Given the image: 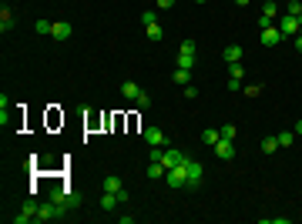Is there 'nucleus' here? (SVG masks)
Segmentation results:
<instances>
[{
	"label": "nucleus",
	"mask_w": 302,
	"mask_h": 224,
	"mask_svg": "<svg viewBox=\"0 0 302 224\" xmlns=\"http://www.w3.org/2000/svg\"><path fill=\"white\" fill-rule=\"evenodd\" d=\"M51 201H57L64 211H74V207H81V198H77L71 187H54V191H51Z\"/></svg>",
	"instance_id": "nucleus-1"
},
{
	"label": "nucleus",
	"mask_w": 302,
	"mask_h": 224,
	"mask_svg": "<svg viewBox=\"0 0 302 224\" xmlns=\"http://www.w3.org/2000/svg\"><path fill=\"white\" fill-rule=\"evenodd\" d=\"M57 218H64V207L57 201H47V204L37 207V221H57Z\"/></svg>",
	"instance_id": "nucleus-2"
},
{
	"label": "nucleus",
	"mask_w": 302,
	"mask_h": 224,
	"mask_svg": "<svg viewBox=\"0 0 302 224\" xmlns=\"http://www.w3.org/2000/svg\"><path fill=\"white\" fill-rule=\"evenodd\" d=\"M265 47H275V44H282V30H279V24H272V27H262V37H259Z\"/></svg>",
	"instance_id": "nucleus-7"
},
{
	"label": "nucleus",
	"mask_w": 302,
	"mask_h": 224,
	"mask_svg": "<svg viewBox=\"0 0 302 224\" xmlns=\"http://www.w3.org/2000/svg\"><path fill=\"white\" fill-rule=\"evenodd\" d=\"M262 17L275 20V0H265V7H262Z\"/></svg>",
	"instance_id": "nucleus-26"
},
{
	"label": "nucleus",
	"mask_w": 302,
	"mask_h": 224,
	"mask_svg": "<svg viewBox=\"0 0 302 224\" xmlns=\"http://www.w3.org/2000/svg\"><path fill=\"white\" fill-rule=\"evenodd\" d=\"M181 161H185V154H181L178 148H171V144H168V148H165V154H161V164H165V171H168V168H178Z\"/></svg>",
	"instance_id": "nucleus-8"
},
{
	"label": "nucleus",
	"mask_w": 302,
	"mask_h": 224,
	"mask_svg": "<svg viewBox=\"0 0 302 224\" xmlns=\"http://www.w3.org/2000/svg\"><path fill=\"white\" fill-rule=\"evenodd\" d=\"M242 54H245V50H242L239 44H228L225 50H222V60H225V64H239V60H242Z\"/></svg>",
	"instance_id": "nucleus-11"
},
{
	"label": "nucleus",
	"mask_w": 302,
	"mask_h": 224,
	"mask_svg": "<svg viewBox=\"0 0 302 224\" xmlns=\"http://www.w3.org/2000/svg\"><path fill=\"white\" fill-rule=\"evenodd\" d=\"M228 77H232V80H228V87H232V91H239V87H242V77H245L242 60H239V64H228Z\"/></svg>",
	"instance_id": "nucleus-9"
},
{
	"label": "nucleus",
	"mask_w": 302,
	"mask_h": 224,
	"mask_svg": "<svg viewBox=\"0 0 302 224\" xmlns=\"http://www.w3.org/2000/svg\"><path fill=\"white\" fill-rule=\"evenodd\" d=\"M185 97H191V100H195V97H198V87H191V84H185Z\"/></svg>",
	"instance_id": "nucleus-34"
},
{
	"label": "nucleus",
	"mask_w": 302,
	"mask_h": 224,
	"mask_svg": "<svg viewBox=\"0 0 302 224\" xmlns=\"http://www.w3.org/2000/svg\"><path fill=\"white\" fill-rule=\"evenodd\" d=\"M114 204H121L118 194H114V191H104V198H101V211H114Z\"/></svg>",
	"instance_id": "nucleus-15"
},
{
	"label": "nucleus",
	"mask_w": 302,
	"mask_h": 224,
	"mask_svg": "<svg viewBox=\"0 0 302 224\" xmlns=\"http://www.w3.org/2000/svg\"><path fill=\"white\" fill-rule=\"evenodd\" d=\"M145 30H148V40H161V37H165V30H161L158 20H154V24H145Z\"/></svg>",
	"instance_id": "nucleus-16"
},
{
	"label": "nucleus",
	"mask_w": 302,
	"mask_h": 224,
	"mask_svg": "<svg viewBox=\"0 0 302 224\" xmlns=\"http://www.w3.org/2000/svg\"><path fill=\"white\" fill-rule=\"evenodd\" d=\"M171 80H175V84H181V87H185V84H188V80H191V71H181V67H178V71H175V74H171Z\"/></svg>",
	"instance_id": "nucleus-20"
},
{
	"label": "nucleus",
	"mask_w": 302,
	"mask_h": 224,
	"mask_svg": "<svg viewBox=\"0 0 302 224\" xmlns=\"http://www.w3.org/2000/svg\"><path fill=\"white\" fill-rule=\"evenodd\" d=\"M178 67L181 71H195V54H178Z\"/></svg>",
	"instance_id": "nucleus-19"
},
{
	"label": "nucleus",
	"mask_w": 302,
	"mask_h": 224,
	"mask_svg": "<svg viewBox=\"0 0 302 224\" xmlns=\"http://www.w3.org/2000/svg\"><path fill=\"white\" fill-rule=\"evenodd\" d=\"M154 7H158V10H171V7H175V0H154Z\"/></svg>",
	"instance_id": "nucleus-30"
},
{
	"label": "nucleus",
	"mask_w": 302,
	"mask_h": 224,
	"mask_svg": "<svg viewBox=\"0 0 302 224\" xmlns=\"http://www.w3.org/2000/svg\"><path fill=\"white\" fill-rule=\"evenodd\" d=\"M285 14H289V17H302V0H289Z\"/></svg>",
	"instance_id": "nucleus-22"
},
{
	"label": "nucleus",
	"mask_w": 302,
	"mask_h": 224,
	"mask_svg": "<svg viewBox=\"0 0 302 224\" xmlns=\"http://www.w3.org/2000/svg\"><path fill=\"white\" fill-rule=\"evenodd\" d=\"M296 134H302V117H299V124H296Z\"/></svg>",
	"instance_id": "nucleus-36"
},
{
	"label": "nucleus",
	"mask_w": 302,
	"mask_h": 224,
	"mask_svg": "<svg viewBox=\"0 0 302 224\" xmlns=\"http://www.w3.org/2000/svg\"><path fill=\"white\" fill-rule=\"evenodd\" d=\"M188 157V154H185ZM168 187H188V171H185V161L178 168H168Z\"/></svg>",
	"instance_id": "nucleus-3"
},
{
	"label": "nucleus",
	"mask_w": 302,
	"mask_h": 224,
	"mask_svg": "<svg viewBox=\"0 0 302 224\" xmlns=\"http://www.w3.org/2000/svg\"><path fill=\"white\" fill-rule=\"evenodd\" d=\"M134 107H141V111H145V107H151V97L145 91H141V97H138V100H134Z\"/></svg>",
	"instance_id": "nucleus-27"
},
{
	"label": "nucleus",
	"mask_w": 302,
	"mask_h": 224,
	"mask_svg": "<svg viewBox=\"0 0 302 224\" xmlns=\"http://www.w3.org/2000/svg\"><path fill=\"white\" fill-rule=\"evenodd\" d=\"M185 171H188V187H198V184H202V177H205V168H202L198 161L185 157Z\"/></svg>",
	"instance_id": "nucleus-5"
},
{
	"label": "nucleus",
	"mask_w": 302,
	"mask_h": 224,
	"mask_svg": "<svg viewBox=\"0 0 302 224\" xmlns=\"http://www.w3.org/2000/svg\"><path fill=\"white\" fill-rule=\"evenodd\" d=\"M34 30H37V34H51L54 24H51V20H34Z\"/></svg>",
	"instance_id": "nucleus-24"
},
{
	"label": "nucleus",
	"mask_w": 302,
	"mask_h": 224,
	"mask_svg": "<svg viewBox=\"0 0 302 224\" xmlns=\"http://www.w3.org/2000/svg\"><path fill=\"white\" fill-rule=\"evenodd\" d=\"M215 154H218V161H232V157H235V144L222 137V141L215 144Z\"/></svg>",
	"instance_id": "nucleus-10"
},
{
	"label": "nucleus",
	"mask_w": 302,
	"mask_h": 224,
	"mask_svg": "<svg viewBox=\"0 0 302 224\" xmlns=\"http://www.w3.org/2000/svg\"><path fill=\"white\" fill-rule=\"evenodd\" d=\"M296 50L302 54V34H296Z\"/></svg>",
	"instance_id": "nucleus-35"
},
{
	"label": "nucleus",
	"mask_w": 302,
	"mask_h": 224,
	"mask_svg": "<svg viewBox=\"0 0 302 224\" xmlns=\"http://www.w3.org/2000/svg\"><path fill=\"white\" fill-rule=\"evenodd\" d=\"M222 137H225V141H235V137H239V127H235V124H225V127H222Z\"/></svg>",
	"instance_id": "nucleus-25"
},
{
	"label": "nucleus",
	"mask_w": 302,
	"mask_h": 224,
	"mask_svg": "<svg viewBox=\"0 0 302 224\" xmlns=\"http://www.w3.org/2000/svg\"><path fill=\"white\" fill-rule=\"evenodd\" d=\"M10 27H14V14H10V10H7V7H3V10H0V30H3V34H7V30H10Z\"/></svg>",
	"instance_id": "nucleus-18"
},
{
	"label": "nucleus",
	"mask_w": 302,
	"mask_h": 224,
	"mask_svg": "<svg viewBox=\"0 0 302 224\" xmlns=\"http://www.w3.org/2000/svg\"><path fill=\"white\" fill-rule=\"evenodd\" d=\"M101 187H104V191H114V194H118V191H121V177H118V174H108Z\"/></svg>",
	"instance_id": "nucleus-17"
},
{
	"label": "nucleus",
	"mask_w": 302,
	"mask_h": 224,
	"mask_svg": "<svg viewBox=\"0 0 302 224\" xmlns=\"http://www.w3.org/2000/svg\"><path fill=\"white\" fill-rule=\"evenodd\" d=\"M51 37H54V40H67V37H71V24H67V20H60V24H54Z\"/></svg>",
	"instance_id": "nucleus-12"
},
{
	"label": "nucleus",
	"mask_w": 302,
	"mask_h": 224,
	"mask_svg": "<svg viewBox=\"0 0 302 224\" xmlns=\"http://www.w3.org/2000/svg\"><path fill=\"white\" fill-rule=\"evenodd\" d=\"M178 54H195V40H181V50Z\"/></svg>",
	"instance_id": "nucleus-28"
},
{
	"label": "nucleus",
	"mask_w": 302,
	"mask_h": 224,
	"mask_svg": "<svg viewBox=\"0 0 302 224\" xmlns=\"http://www.w3.org/2000/svg\"><path fill=\"white\" fill-rule=\"evenodd\" d=\"M121 94H124L128 100H138V97H141V87H138L134 80H124V84H121Z\"/></svg>",
	"instance_id": "nucleus-14"
},
{
	"label": "nucleus",
	"mask_w": 302,
	"mask_h": 224,
	"mask_svg": "<svg viewBox=\"0 0 302 224\" xmlns=\"http://www.w3.org/2000/svg\"><path fill=\"white\" fill-rule=\"evenodd\" d=\"M279 137V148H292V141H296V131H282V134H275Z\"/></svg>",
	"instance_id": "nucleus-21"
},
{
	"label": "nucleus",
	"mask_w": 302,
	"mask_h": 224,
	"mask_svg": "<svg viewBox=\"0 0 302 224\" xmlns=\"http://www.w3.org/2000/svg\"><path fill=\"white\" fill-rule=\"evenodd\" d=\"M279 30H282V37H296V34H302V17H289V14H285V17L279 20Z\"/></svg>",
	"instance_id": "nucleus-4"
},
{
	"label": "nucleus",
	"mask_w": 302,
	"mask_h": 224,
	"mask_svg": "<svg viewBox=\"0 0 302 224\" xmlns=\"http://www.w3.org/2000/svg\"><path fill=\"white\" fill-rule=\"evenodd\" d=\"M262 150H265V154H275V150H279V137H265Z\"/></svg>",
	"instance_id": "nucleus-23"
},
{
	"label": "nucleus",
	"mask_w": 302,
	"mask_h": 224,
	"mask_svg": "<svg viewBox=\"0 0 302 224\" xmlns=\"http://www.w3.org/2000/svg\"><path fill=\"white\" fill-rule=\"evenodd\" d=\"M245 94H248V97H259V94H262V87H259V84H248Z\"/></svg>",
	"instance_id": "nucleus-32"
},
{
	"label": "nucleus",
	"mask_w": 302,
	"mask_h": 224,
	"mask_svg": "<svg viewBox=\"0 0 302 224\" xmlns=\"http://www.w3.org/2000/svg\"><path fill=\"white\" fill-rule=\"evenodd\" d=\"M141 24H154V10H145V14H141Z\"/></svg>",
	"instance_id": "nucleus-33"
},
{
	"label": "nucleus",
	"mask_w": 302,
	"mask_h": 224,
	"mask_svg": "<svg viewBox=\"0 0 302 224\" xmlns=\"http://www.w3.org/2000/svg\"><path fill=\"white\" fill-rule=\"evenodd\" d=\"M202 141H205L208 148H215V144L222 141V131H218V127H205V131H202Z\"/></svg>",
	"instance_id": "nucleus-13"
},
{
	"label": "nucleus",
	"mask_w": 302,
	"mask_h": 224,
	"mask_svg": "<svg viewBox=\"0 0 302 224\" xmlns=\"http://www.w3.org/2000/svg\"><path fill=\"white\" fill-rule=\"evenodd\" d=\"M161 154H165V148H151V154H148V161H161Z\"/></svg>",
	"instance_id": "nucleus-31"
},
{
	"label": "nucleus",
	"mask_w": 302,
	"mask_h": 224,
	"mask_svg": "<svg viewBox=\"0 0 302 224\" xmlns=\"http://www.w3.org/2000/svg\"><path fill=\"white\" fill-rule=\"evenodd\" d=\"M262 224H292V218H262Z\"/></svg>",
	"instance_id": "nucleus-29"
},
{
	"label": "nucleus",
	"mask_w": 302,
	"mask_h": 224,
	"mask_svg": "<svg viewBox=\"0 0 302 224\" xmlns=\"http://www.w3.org/2000/svg\"><path fill=\"white\" fill-rule=\"evenodd\" d=\"M195 3H205V0H195Z\"/></svg>",
	"instance_id": "nucleus-37"
},
{
	"label": "nucleus",
	"mask_w": 302,
	"mask_h": 224,
	"mask_svg": "<svg viewBox=\"0 0 302 224\" xmlns=\"http://www.w3.org/2000/svg\"><path fill=\"white\" fill-rule=\"evenodd\" d=\"M145 141H148L151 148H168V137H165V131L161 127H145V134H141Z\"/></svg>",
	"instance_id": "nucleus-6"
}]
</instances>
